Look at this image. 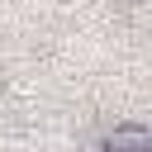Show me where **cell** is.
Segmentation results:
<instances>
[{"label": "cell", "mask_w": 152, "mask_h": 152, "mask_svg": "<svg viewBox=\"0 0 152 152\" xmlns=\"http://www.w3.org/2000/svg\"><path fill=\"white\" fill-rule=\"evenodd\" d=\"M90 152H152V128L147 124H114L95 138Z\"/></svg>", "instance_id": "6da1fadb"}, {"label": "cell", "mask_w": 152, "mask_h": 152, "mask_svg": "<svg viewBox=\"0 0 152 152\" xmlns=\"http://www.w3.org/2000/svg\"><path fill=\"white\" fill-rule=\"evenodd\" d=\"M119 14L133 33H152V0H119Z\"/></svg>", "instance_id": "7a4b0ae2"}]
</instances>
